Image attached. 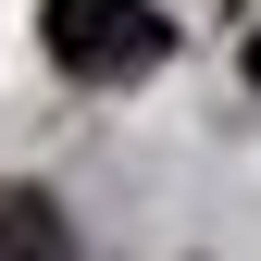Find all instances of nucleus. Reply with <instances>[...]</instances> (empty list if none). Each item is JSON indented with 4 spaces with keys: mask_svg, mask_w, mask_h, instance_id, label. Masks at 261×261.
Masks as SVG:
<instances>
[{
    "mask_svg": "<svg viewBox=\"0 0 261 261\" xmlns=\"http://www.w3.org/2000/svg\"><path fill=\"white\" fill-rule=\"evenodd\" d=\"M249 87H261V25H249Z\"/></svg>",
    "mask_w": 261,
    "mask_h": 261,
    "instance_id": "3",
    "label": "nucleus"
},
{
    "mask_svg": "<svg viewBox=\"0 0 261 261\" xmlns=\"http://www.w3.org/2000/svg\"><path fill=\"white\" fill-rule=\"evenodd\" d=\"M38 50L62 75H87V87H124V75H162L174 62V13H149V0H50Z\"/></svg>",
    "mask_w": 261,
    "mask_h": 261,
    "instance_id": "1",
    "label": "nucleus"
},
{
    "mask_svg": "<svg viewBox=\"0 0 261 261\" xmlns=\"http://www.w3.org/2000/svg\"><path fill=\"white\" fill-rule=\"evenodd\" d=\"M0 261H75V237L38 187H0Z\"/></svg>",
    "mask_w": 261,
    "mask_h": 261,
    "instance_id": "2",
    "label": "nucleus"
}]
</instances>
